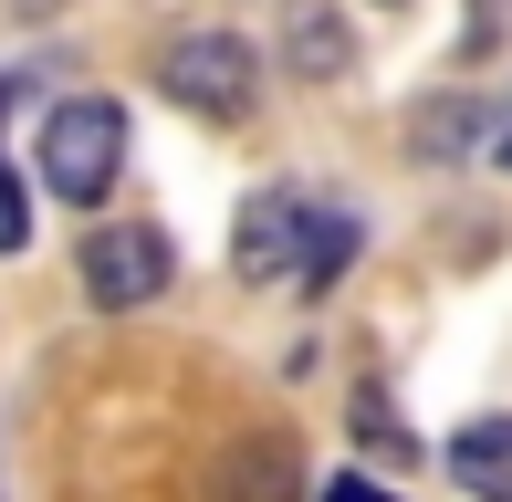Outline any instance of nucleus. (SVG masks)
I'll return each mask as SVG.
<instances>
[{"label": "nucleus", "instance_id": "f03ea898", "mask_svg": "<svg viewBox=\"0 0 512 502\" xmlns=\"http://www.w3.org/2000/svg\"><path fill=\"white\" fill-rule=\"evenodd\" d=\"M168 272H178V241L147 231V220H105V231H84V293H95L105 314L157 304V293H168Z\"/></svg>", "mask_w": 512, "mask_h": 502}, {"label": "nucleus", "instance_id": "39448f33", "mask_svg": "<svg viewBox=\"0 0 512 502\" xmlns=\"http://www.w3.org/2000/svg\"><path fill=\"white\" fill-rule=\"evenodd\" d=\"M450 482L460 492H512V419H471L450 440Z\"/></svg>", "mask_w": 512, "mask_h": 502}, {"label": "nucleus", "instance_id": "7ed1b4c3", "mask_svg": "<svg viewBox=\"0 0 512 502\" xmlns=\"http://www.w3.org/2000/svg\"><path fill=\"white\" fill-rule=\"evenodd\" d=\"M157 84H168V105H189V116H241L251 84H262V63H251V42H230V32H189V42H168Z\"/></svg>", "mask_w": 512, "mask_h": 502}, {"label": "nucleus", "instance_id": "0eeeda50", "mask_svg": "<svg viewBox=\"0 0 512 502\" xmlns=\"http://www.w3.org/2000/svg\"><path fill=\"white\" fill-rule=\"evenodd\" d=\"M356 440L377 450L387 471H418V450L398 440V408H387V387H356Z\"/></svg>", "mask_w": 512, "mask_h": 502}, {"label": "nucleus", "instance_id": "1a4fd4ad", "mask_svg": "<svg viewBox=\"0 0 512 502\" xmlns=\"http://www.w3.org/2000/svg\"><path fill=\"white\" fill-rule=\"evenodd\" d=\"M345 262H356V220H314L304 231V283H335Z\"/></svg>", "mask_w": 512, "mask_h": 502}, {"label": "nucleus", "instance_id": "f257e3e1", "mask_svg": "<svg viewBox=\"0 0 512 502\" xmlns=\"http://www.w3.org/2000/svg\"><path fill=\"white\" fill-rule=\"evenodd\" d=\"M115 178H126V116H115L105 95H63L53 116H42V189L95 210Z\"/></svg>", "mask_w": 512, "mask_h": 502}, {"label": "nucleus", "instance_id": "423d86ee", "mask_svg": "<svg viewBox=\"0 0 512 502\" xmlns=\"http://www.w3.org/2000/svg\"><path fill=\"white\" fill-rule=\"evenodd\" d=\"M293 63H304V74H345V63H356V42H345V21L324 11V0H293Z\"/></svg>", "mask_w": 512, "mask_h": 502}, {"label": "nucleus", "instance_id": "20e7f679", "mask_svg": "<svg viewBox=\"0 0 512 502\" xmlns=\"http://www.w3.org/2000/svg\"><path fill=\"white\" fill-rule=\"evenodd\" d=\"M304 231H314L304 199H251L241 231H230V262H241V283H283V272H304Z\"/></svg>", "mask_w": 512, "mask_h": 502}, {"label": "nucleus", "instance_id": "9d476101", "mask_svg": "<svg viewBox=\"0 0 512 502\" xmlns=\"http://www.w3.org/2000/svg\"><path fill=\"white\" fill-rule=\"evenodd\" d=\"M220 482H230V492H241V482H272V492H283V482H293V450H283V440L230 450V461H220Z\"/></svg>", "mask_w": 512, "mask_h": 502}, {"label": "nucleus", "instance_id": "6e6552de", "mask_svg": "<svg viewBox=\"0 0 512 502\" xmlns=\"http://www.w3.org/2000/svg\"><path fill=\"white\" fill-rule=\"evenodd\" d=\"M408 136H418V157H460V147L481 136V105H471V95H450V105H429Z\"/></svg>", "mask_w": 512, "mask_h": 502}, {"label": "nucleus", "instance_id": "f8f14e48", "mask_svg": "<svg viewBox=\"0 0 512 502\" xmlns=\"http://www.w3.org/2000/svg\"><path fill=\"white\" fill-rule=\"evenodd\" d=\"M11 11H32V21H42V11H63V0H11Z\"/></svg>", "mask_w": 512, "mask_h": 502}, {"label": "nucleus", "instance_id": "4468645a", "mask_svg": "<svg viewBox=\"0 0 512 502\" xmlns=\"http://www.w3.org/2000/svg\"><path fill=\"white\" fill-rule=\"evenodd\" d=\"M502 168H512V136H502Z\"/></svg>", "mask_w": 512, "mask_h": 502}, {"label": "nucleus", "instance_id": "9b49d317", "mask_svg": "<svg viewBox=\"0 0 512 502\" xmlns=\"http://www.w3.org/2000/svg\"><path fill=\"white\" fill-rule=\"evenodd\" d=\"M21 241H32V199H21V178L0 168V251H21Z\"/></svg>", "mask_w": 512, "mask_h": 502}, {"label": "nucleus", "instance_id": "ddd939ff", "mask_svg": "<svg viewBox=\"0 0 512 502\" xmlns=\"http://www.w3.org/2000/svg\"><path fill=\"white\" fill-rule=\"evenodd\" d=\"M0 116H11V84H0Z\"/></svg>", "mask_w": 512, "mask_h": 502}]
</instances>
